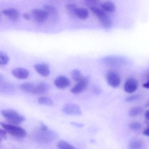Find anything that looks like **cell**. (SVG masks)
I'll list each match as a JSON object with an SVG mask.
<instances>
[{"label":"cell","instance_id":"cell-9","mask_svg":"<svg viewBox=\"0 0 149 149\" xmlns=\"http://www.w3.org/2000/svg\"><path fill=\"white\" fill-rule=\"evenodd\" d=\"M31 14L35 21L40 23L44 22L49 17L48 14L44 9H34L31 11Z\"/></svg>","mask_w":149,"mask_h":149},{"label":"cell","instance_id":"cell-34","mask_svg":"<svg viewBox=\"0 0 149 149\" xmlns=\"http://www.w3.org/2000/svg\"><path fill=\"white\" fill-rule=\"evenodd\" d=\"M71 124L73 126H75L77 127H82L84 126L83 124H81V123H77V122H72Z\"/></svg>","mask_w":149,"mask_h":149},{"label":"cell","instance_id":"cell-6","mask_svg":"<svg viewBox=\"0 0 149 149\" xmlns=\"http://www.w3.org/2000/svg\"><path fill=\"white\" fill-rule=\"evenodd\" d=\"M106 80L108 85L113 88H116L120 85L121 78L118 73L110 71L106 74Z\"/></svg>","mask_w":149,"mask_h":149},{"label":"cell","instance_id":"cell-30","mask_svg":"<svg viewBox=\"0 0 149 149\" xmlns=\"http://www.w3.org/2000/svg\"><path fill=\"white\" fill-rule=\"evenodd\" d=\"M84 1L89 7L96 6L99 2V0H84Z\"/></svg>","mask_w":149,"mask_h":149},{"label":"cell","instance_id":"cell-10","mask_svg":"<svg viewBox=\"0 0 149 149\" xmlns=\"http://www.w3.org/2000/svg\"><path fill=\"white\" fill-rule=\"evenodd\" d=\"M62 111L69 115H80L82 114L80 108L75 104H66L63 107Z\"/></svg>","mask_w":149,"mask_h":149},{"label":"cell","instance_id":"cell-3","mask_svg":"<svg viewBox=\"0 0 149 149\" xmlns=\"http://www.w3.org/2000/svg\"><path fill=\"white\" fill-rule=\"evenodd\" d=\"M1 114L10 124L18 125L25 120L24 116L13 109H3L1 111Z\"/></svg>","mask_w":149,"mask_h":149},{"label":"cell","instance_id":"cell-40","mask_svg":"<svg viewBox=\"0 0 149 149\" xmlns=\"http://www.w3.org/2000/svg\"><path fill=\"white\" fill-rule=\"evenodd\" d=\"M1 141V139H0V141Z\"/></svg>","mask_w":149,"mask_h":149},{"label":"cell","instance_id":"cell-32","mask_svg":"<svg viewBox=\"0 0 149 149\" xmlns=\"http://www.w3.org/2000/svg\"><path fill=\"white\" fill-rule=\"evenodd\" d=\"M6 131L4 129L0 128V139L4 138L6 136Z\"/></svg>","mask_w":149,"mask_h":149},{"label":"cell","instance_id":"cell-12","mask_svg":"<svg viewBox=\"0 0 149 149\" xmlns=\"http://www.w3.org/2000/svg\"><path fill=\"white\" fill-rule=\"evenodd\" d=\"M2 13L6 17L13 22L17 21L20 17L19 11L14 8L5 9L3 10Z\"/></svg>","mask_w":149,"mask_h":149},{"label":"cell","instance_id":"cell-2","mask_svg":"<svg viewBox=\"0 0 149 149\" xmlns=\"http://www.w3.org/2000/svg\"><path fill=\"white\" fill-rule=\"evenodd\" d=\"M92 12L97 17L101 25L104 29H109L113 26V22L110 17L101 8L96 6L89 7Z\"/></svg>","mask_w":149,"mask_h":149},{"label":"cell","instance_id":"cell-11","mask_svg":"<svg viewBox=\"0 0 149 149\" xmlns=\"http://www.w3.org/2000/svg\"><path fill=\"white\" fill-rule=\"evenodd\" d=\"M34 68L39 74L43 77H48L50 73L49 66L45 63L36 64L34 65Z\"/></svg>","mask_w":149,"mask_h":149},{"label":"cell","instance_id":"cell-1","mask_svg":"<svg viewBox=\"0 0 149 149\" xmlns=\"http://www.w3.org/2000/svg\"><path fill=\"white\" fill-rule=\"evenodd\" d=\"M57 136V134L49 129L46 125L42 122L39 129L35 131L33 135V138L36 141L41 143H48L55 140Z\"/></svg>","mask_w":149,"mask_h":149},{"label":"cell","instance_id":"cell-15","mask_svg":"<svg viewBox=\"0 0 149 149\" xmlns=\"http://www.w3.org/2000/svg\"><path fill=\"white\" fill-rule=\"evenodd\" d=\"M44 9L46 11L49 16L51 17L53 19L58 17V12L55 7L51 5L46 4L44 7Z\"/></svg>","mask_w":149,"mask_h":149},{"label":"cell","instance_id":"cell-37","mask_svg":"<svg viewBox=\"0 0 149 149\" xmlns=\"http://www.w3.org/2000/svg\"><path fill=\"white\" fill-rule=\"evenodd\" d=\"M94 90L95 92L97 93H100V88H98V87H95L94 89Z\"/></svg>","mask_w":149,"mask_h":149},{"label":"cell","instance_id":"cell-35","mask_svg":"<svg viewBox=\"0 0 149 149\" xmlns=\"http://www.w3.org/2000/svg\"><path fill=\"white\" fill-rule=\"evenodd\" d=\"M143 134L145 136H148L149 137V127L147 128L143 131Z\"/></svg>","mask_w":149,"mask_h":149},{"label":"cell","instance_id":"cell-38","mask_svg":"<svg viewBox=\"0 0 149 149\" xmlns=\"http://www.w3.org/2000/svg\"><path fill=\"white\" fill-rule=\"evenodd\" d=\"M145 107H149V101H148V102H147V103H146V105H145Z\"/></svg>","mask_w":149,"mask_h":149},{"label":"cell","instance_id":"cell-20","mask_svg":"<svg viewBox=\"0 0 149 149\" xmlns=\"http://www.w3.org/2000/svg\"><path fill=\"white\" fill-rule=\"evenodd\" d=\"M14 87L10 84L8 83H1L0 84V91L5 94H10L13 92Z\"/></svg>","mask_w":149,"mask_h":149},{"label":"cell","instance_id":"cell-21","mask_svg":"<svg viewBox=\"0 0 149 149\" xmlns=\"http://www.w3.org/2000/svg\"><path fill=\"white\" fill-rule=\"evenodd\" d=\"M143 144L142 142L140 140L134 139L130 143L129 148L131 149H140L142 148Z\"/></svg>","mask_w":149,"mask_h":149},{"label":"cell","instance_id":"cell-13","mask_svg":"<svg viewBox=\"0 0 149 149\" xmlns=\"http://www.w3.org/2000/svg\"><path fill=\"white\" fill-rule=\"evenodd\" d=\"M55 84L58 88L65 89L70 86V81L67 77L65 76H60L55 80Z\"/></svg>","mask_w":149,"mask_h":149},{"label":"cell","instance_id":"cell-39","mask_svg":"<svg viewBox=\"0 0 149 149\" xmlns=\"http://www.w3.org/2000/svg\"><path fill=\"white\" fill-rule=\"evenodd\" d=\"M2 77L1 75L0 74V80H1L2 79Z\"/></svg>","mask_w":149,"mask_h":149},{"label":"cell","instance_id":"cell-24","mask_svg":"<svg viewBox=\"0 0 149 149\" xmlns=\"http://www.w3.org/2000/svg\"><path fill=\"white\" fill-rule=\"evenodd\" d=\"M38 103L40 105H45L47 106H52L54 105L52 100L48 97H41L38 100Z\"/></svg>","mask_w":149,"mask_h":149},{"label":"cell","instance_id":"cell-16","mask_svg":"<svg viewBox=\"0 0 149 149\" xmlns=\"http://www.w3.org/2000/svg\"><path fill=\"white\" fill-rule=\"evenodd\" d=\"M49 87L45 83H40L36 86L35 93L36 94H42L46 93L49 91Z\"/></svg>","mask_w":149,"mask_h":149},{"label":"cell","instance_id":"cell-8","mask_svg":"<svg viewBox=\"0 0 149 149\" xmlns=\"http://www.w3.org/2000/svg\"><path fill=\"white\" fill-rule=\"evenodd\" d=\"M138 86L139 83L136 79L134 78H129L124 84V90L128 93H133L138 89Z\"/></svg>","mask_w":149,"mask_h":149},{"label":"cell","instance_id":"cell-4","mask_svg":"<svg viewBox=\"0 0 149 149\" xmlns=\"http://www.w3.org/2000/svg\"><path fill=\"white\" fill-rule=\"evenodd\" d=\"M0 125L6 132L16 138L22 139L25 137L27 135L25 129L17 125L4 122H0Z\"/></svg>","mask_w":149,"mask_h":149},{"label":"cell","instance_id":"cell-28","mask_svg":"<svg viewBox=\"0 0 149 149\" xmlns=\"http://www.w3.org/2000/svg\"><path fill=\"white\" fill-rule=\"evenodd\" d=\"M129 127L130 129L133 131H137L141 128L142 124L138 122H134L129 124Z\"/></svg>","mask_w":149,"mask_h":149},{"label":"cell","instance_id":"cell-22","mask_svg":"<svg viewBox=\"0 0 149 149\" xmlns=\"http://www.w3.org/2000/svg\"><path fill=\"white\" fill-rule=\"evenodd\" d=\"M143 112V108L140 106L132 108L130 110L129 115L130 117H134L141 115Z\"/></svg>","mask_w":149,"mask_h":149},{"label":"cell","instance_id":"cell-7","mask_svg":"<svg viewBox=\"0 0 149 149\" xmlns=\"http://www.w3.org/2000/svg\"><path fill=\"white\" fill-rule=\"evenodd\" d=\"M89 84L88 77H83V78L78 81L77 84L72 87L71 92L74 94H78L85 91Z\"/></svg>","mask_w":149,"mask_h":149},{"label":"cell","instance_id":"cell-26","mask_svg":"<svg viewBox=\"0 0 149 149\" xmlns=\"http://www.w3.org/2000/svg\"><path fill=\"white\" fill-rule=\"evenodd\" d=\"M71 76L73 80L77 82L81 79L83 77L81 74V72L78 69H74L72 70L71 72Z\"/></svg>","mask_w":149,"mask_h":149},{"label":"cell","instance_id":"cell-14","mask_svg":"<svg viewBox=\"0 0 149 149\" xmlns=\"http://www.w3.org/2000/svg\"><path fill=\"white\" fill-rule=\"evenodd\" d=\"M12 73L13 76L20 79H25L29 75V71L23 67H17L13 69Z\"/></svg>","mask_w":149,"mask_h":149},{"label":"cell","instance_id":"cell-19","mask_svg":"<svg viewBox=\"0 0 149 149\" xmlns=\"http://www.w3.org/2000/svg\"><path fill=\"white\" fill-rule=\"evenodd\" d=\"M89 16V12L85 8H77L76 11V17L81 20H85Z\"/></svg>","mask_w":149,"mask_h":149},{"label":"cell","instance_id":"cell-29","mask_svg":"<svg viewBox=\"0 0 149 149\" xmlns=\"http://www.w3.org/2000/svg\"><path fill=\"white\" fill-rule=\"evenodd\" d=\"M141 97V95H140V94H134V95L127 97L125 99V101L127 102H133V101L140 99Z\"/></svg>","mask_w":149,"mask_h":149},{"label":"cell","instance_id":"cell-5","mask_svg":"<svg viewBox=\"0 0 149 149\" xmlns=\"http://www.w3.org/2000/svg\"><path fill=\"white\" fill-rule=\"evenodd\" d=\"M103 64L112 67H121L127 64V61L123 57L118 56H109L102 59Z\"/></svg>","mask_w":149,"mask_h":149},{"label":"cell","instance_id":"cell-23","mask_svg":"<svg viewBox=\"0 0 149 149\" xmlns=\"http://www.w3.org/2000/svg\"><path fill=\"white\" fill-rule=\"evenodd\" d=\"M57 147L58 149H74L75 147H73L70 144L64 141V140H60L58 141L57 144Z\"/></svg>","mask_w":149,"mask_h":149},{"label":"cell","instance_id":"cell-31","mask_svg":"<svg viewBox=\"0 0 149 149\" xmlns=\"http://www.w3.org/2000/svg\"><path fill=\"white\" fill-rule=\"evenodd\" d=\"M146 77L147 81L143 84V87L146 89H149V71L146 72Z\"/></svg>","mask_w":149,"mask_h":149},{"label":"cell","instance_id":"cell-27","mask_svg":"<svg viewBox=\"0 0 149 149\" xmlns=\"http://www.w3.org/2000/svg\"><path fill=\"white\" fill-rule=\"evenodd\" d=\"M9 61V57L4 52L0 51V65L7 64Z\"/></svg>","mask_w":149,"mask_h":149},{"label":"cell","instance_id":"cell-18","mask_svg":"<svg viewBox=\"0 0 149 149\" xmlns=\"http://www.w3.org/2000/svg\"><path fill=\"white\" fill-rule=\"evenodd\" d=\"M101 8L104 11L108 13H113L116 9V7L113 3L110 1H107L101 5Z\"/></svg>","mask_w":149,"mask_h":149},{"label":"cell","instance_id":"cell-17","mask_svg":"<svg viewBox=\"0 0 149 149\" xmlns=\"http://www.w3.org/2000/svg\"><path fill=\"white\" fill-rule=\"evenodd\" d=\"M20 88L22 91L25 92L34 94L36 85L32 83L26 82L20 85Z\"/></svg>","mask_w":149,"mask_h":149},{"label":"cell","instance_id":"cell-36","mask_svg":"<svg viewBox=\"0 0 149 149\" xmlns=\"http://www.w3.org/2000/svg\"><path fill=\"white\" fill-rule=\"evenodd\" d=\"M145 118L149 121V110H147L145 114Z\"/></svg>","mask_w":149,"mask_h":149},{"label":"cell","instance_id":"cell-25","mask_svg":"<svg viewBox=\"0 0 149 149\" xmlns=\"http://www.w3.org/2000/svg\"><path fill=\"white\" fill-rule=\"evenodd\" d=\"M78 7L72 3H67L65 5V8L68 13L72 16H76V11Z\"/></svg>","mask_w":149,"mask_h":149},{"label":"cell","instance_id":"cell-33","mask_svg":"<svg viewBox=\"0 0 149 149\" xmlns=\"http://www.w3.org/2000/svg\"><path fill=\"white\" fill-rule=\"evenodd\" d=\"M24 18L27 20H29L31 19V15L28 13H24L23 15Z\"/></svg>","mask_w":149,"mask_h":149}]
</instances>
